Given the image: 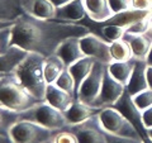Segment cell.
I'll return each mask as SVG.
<instances>
[{"label":"cell","mask_w":152,"mask_h":143,"mask_svg":"<svg viewBox=\"0 0 152 143\" xmlns=\"http://www.w3.org/2000/svg\"><path fill=\"white\" fill-rule=\"evenodd\" d=\"M45 143H53V141H52V138H51V139H48V141H46Z\"/></svg>","instance_id":"obj_45"},{"label":"cell","mask_w":152,"mask_h":143,"mask_svg":"<svg viewBox=\"0 0 152 143\" xmlns=\"http://www.w3.org/2000/svg\"><path fill=\"white\" fill-rule=\"evenodd\" d=\"M132 100H133V103L136 104V107L138 108L141 112L145 110V109H147L148 107L152 105V90L147 89V90H145V91L133 95Z\"/></svg>","instance_id":"obj_30"},{"label":"cell","mask_w":152,"mask_h":143,"mask_svg":"<svg viewBox=\"0 0 152 143\" xmlns=\"http://www.w3.org/2000/svg\"><path fill=\"white\" fill-rule=\"evenodd\" d=\"M65 69L67 67H66L64 61L57 55L46 57L45 63H43V72H45V79L47 81V84H55V81Z\"/></svg>","instance_id":"obj_24"},{"label":"cell","mask_w":152,"mask_h":143,"mask_svg":"<svg viewBox=\"0 0 152 143\" xmlns=\"http://www.w3.org/2000/svg\"><path fill=\"white\" fill-rule=\"evenodd\" d=\"M74 96L70 95L67 91L60 89L55 84H48L46 89V101L50 103L52 107L58 109L61 112H65L74 101Z\"/></svg>","instance_id":"obj_21"},{"label":"cell","mask_w":152,"mask_h":143,"mask_svg":"<svg viewBox=\"0 0 152 143\" xmlns=\"http://www.w3.org/2000/svg\"><path fill=\"white\" fill-rule=\"evenodd\" d=\"M134 60L126 61V62H113L108 63V71L117 81H119L124 86H127L129 82V79L132 76L133 69H134Z\"/></svg>","instance_id":"obj_23"},{"label":"cell","mask_w":152,"mask_h":143,"mask_svg":"<svg viewBox=\"0 0 152 143\" xmlns=\"http://www.w3.org/2000/svg\"><path fill=\"white\" fill-rule=\"evenodd\" d=\"M141 115H142V124H143L145 131L152 128V105L145 109V110H142Z\"/></svg>","instance_id":"obj_37"},{"label":"cell","mask_w":152,"mask_h":143,"mask_svg":"<svg viewBox=\"0 0 152 143\" xmlns=\"http://www.w3.org/2000/svg\"><path fill=\"white\" fill-rule=\"evenodd\" d=\"M39 103L28 90L19 82L14 74L0 79V107L9 110L23 113Z\"/></svg>","instance_id":"obj_3"},{"label":"cell","mask_w":152,"mask_h":143,"mask_svg":"<svg viewBox=\"0 0 152 143\" xmlns=\"http://www.w3.org/2000/svg\"><path fill=\"white\" fill-rule=\"evenodd\" d=\"M43 63V56L29 52L14 71V75L19 82L39 101L46 100V89L48 85L45 79Z\"/></svg>","instance_id":"obj_2"},{"label":"cell","mask_w":152,"mask_h":143,"mask_svg":"<svg viewBox=\"0 0 152 143\" xmlns=\"http://www.w3.org/2000/svg\"><path fill=\"white\" fill-rule=\"evenodd\" d=\"M151 18H152V14L148 15L147 18L142 19V20H140L138 23H136V24L131 26L129 28H127V32L134 33V34H145V33L147 32V29H148V27H150Z\"/></svg>","instance_id":"obj_33"},{"label":"cell","mask_w":152,"mask_h":143,"mask_svg":"<svg viewBox=\"0 0 152 143\" xmlns=\"http://www.w3.org/2000/svg\"><path fill=\"white\" fill-rule=\"evenodd\" d=\"M23 14V0H0V19L17 20Z\"/></svg>","instance_id":"obj_25"},{"label":"cell","mask_w":152,"mask_h":143,"mask_svg":"<svg viewBox=\"0 0 152 143\" xmlns=\"http://www.w3.org/2000/svg\"><path fill=\"white\" fill-rule=\"evenodd\" d=\"M100 31H102L103 38H105L109 42L122 39L127 32L126 28L119 27V26H114V24H102Z\"/></svg>","instance_id":"obj_29"},{"label":"cell","mask_w":152,"mask_h":143,"mask_svg":"<svg viewBox=\"0 0 152 143\" xmlns=\"http://www.w3.org/2000/svg\"><path fill=\"white\" fill-rule=\"evenodd\" d=\"M99 122L104 131L112 133L114 136L136 138V139H143L142 134L138 129L133 125V123L129 122L123 114L117 110L113 107L103 108L98 114Z\"/></svg>","instance_id":"obj_5"},{"label":"cell","mask_w":152,"mask_h":143,"mask_svg":"<svg viewBox=\"0 0 152 143\" xmlns=\"http://www.w3.org/2000/svg\"><path fill=\"white\" fill-rule=\"evenodd\" d=\"M152 14V10H136V9H128L124 12L115 13L114 15L108 19L107 22L102 23V24H114V26H119L123 28H129L131 26L138 23L142 19L147 18Z\"/></svg>","instance_id":"obj_18"},{"label":"cell","mask_w":152,"mask_h":143,"mask_svg":"<svg viewBox=\"0 0 152 143\" xmlns=\"http://www.w3.org/2000/svg\"><path fill=\"white\" fill-rule=\"evenodd\" d=\"M134 69H133L132 76L129 79V82L126 86L127 93L133 96V95L142 93L148 89V84H147V75H146V69L147 63L146 61H137L134 60Z\"/></svg>","instance_id":"obj_19"},{"label":"cell","mask_w":152,"mask_h":143,"mask_svg":"<svg viewBox=\"0 0 152 143\" xmlns=\"http://www.w3.org/2000/svg\"><path fill=\"white\" fill-rule=\"evenodd\" d=\"M56 55L64 61L66 67H70L76 61L86 57L81 48V45H80V38L77 37H71L64 41L57 48Z\"/></svg>","instance_id":"obj_13"},{"label":"cell","mask_w":152,"mask_h":143,"mask_svg":"<svg viewBox=\"0 0 152 143\" xmlns=\"http://www.w3.org/2000/svg\"><path fill=\"white\" fill-rule=\"evenodd\" d=\"M124 91H126V86L114 79L109 74L107 67L105 72H104L100 93H99V96L96 99V101H95V107L102 108V109L107 107H113L121 99Z\"/></svg>","instance_id":"obj_10"},{"label":"cell","mask_w":152,"mask_h":143,"mask_svg":"<svg viewBox=\"0 0 152 143\" xmlns=\"http://www.w3.org/2000/svg\"><path fill=\"white\" fill-rule=\"evenodd\" d=\"M145 34L150 38V39L152 41V18H151V23H150V27H148V29H147V32L145 33Z\"/></svg>","instance_id":"obj_43"},{"label":"cell","mask_w":152,"mask_h":143,"mask_svg":"<svg viewBox=\"0 0 152 143\" xmlns=\"http://www.w3.org/2000/svg\"><path fill=\"white\" fill-rule=\"evenodd\" d=\"M12 27L0 31V55L5 53L12 47Z\"/></svg>","instance_id":"obj_32"},{"label":"cell","mask_w":152,"mask_h":143,"mask_svg":"<svg viewBox=\"0 0 152 143\" xmlns=\"http://www.w3.org/2000/svg\"><path fill=\"white\" fill-rule=\"evenodd\" d=\"M18 120H20V113L0 107V134L1 136L9 137V131Z\"/></svg>","instance_id":"obj_27"},{"label":"cell","mask_w":152,"mask_h":143,"mask_svg":"<svg viewBox=\"0 0 152 143\" xmlns=\"http://www.w3.org/2000/svg\"><path fill=\"white\" fill-rule=\"evenodd\" d=\"M26 14L38 19H56L57 8L50 0H23Z\"/></svg>","instance_id":"obj_15"},{"label":"cell","mask_w":152,"mask_h":143,"mask_svg":"<svg viewBox=\"0 0 152 143\" xmlns=\"http://www.w3.org/2000/svg\"><path fill=\"white\" fill-rule=\"evenodd\" d=\"M20 119L34 122L37 124L48 128L51 131H61L69 127V123L66 120L64 112L52 107L46 100L39 101L33 108L20 113Z\"/></svg>","instance_id":"obj_4"},{"label":"cell","mask_w":152,"mask_h":143,"mask_svg":"<svg viewBox=\"0 0 152 143\" xmlns=\"http://www.w3.org/2000/svg\"><path fill=\"white\" fill-rule=\"evenodd\" d=\"M86 12V17L94 23L102 24L110 19L114 14L109 0H81Z\"/></svg>","instance_id":"obj_12"},{"label":"cell","mask_w":152,"mask_h":143,"mask_svg":"<svg viewBox=\"0 0 152 143\" xmlns=\"http://www.w3.org/2000/svg\"><path fill=\"white\" fill-rule=\"evenodd\" d=\"M4 76H5V74H1V72H0V79L4 77Z\"/></svg>","instance_id":"obj_46"},{"label":"cell","mask_w":152,"mask_h":143,"mask_svg":"<svg viewBox=\"0 0 152 143\" xmlns=\"http://www.w3.org/2000/svg\"><path fill=\"white\" fill-rule=\"evenodd\" d=\"M96 62V60H94L93 57H84V58H80L79 61H76L75 63H72L67 67L70 70L71 75L74 77L75 81V90H76V99H77V90L80 88V85L84 81V79L90 74L94 63Z\"/></svg>","instance_id":"obj_22"},{"label":"cell","mask_w":152,"mask_h":143,"mask_svg":"<svg viewBox=\"0 0 152 143\" xmlns=\"http://www.w3.org/2000/svg\"><path fill=\"white\" fill-rule=\"evenodd\" d=\"M103 132H104V137H105L107 143H143V139H136V138L114 136L112 133H108L104 129H103Z\"/></svg>","instance_id":"obj_34"},{"label":"cell","mask_w":152,"mask_h":143,"mask_svg":"<svg viewBox=\"0 0 152 143\" xmlns=\"http://www.w3.org/2000/svg\"><path fill=\"white\" fill-rule=\"evenodd\" d=\"M146 75H147V84H148V89L152 90V66H147Z\"/></svg>","instance_id":"obj_38"},{"label":"cell","mask_w":152,"mask_h":143,"mask_svg":"<svg viewBox=\"0 0 152 143\" xmlns=\"http://www.w3.org/2000/svg\"><path fill=\"white\" fill-rule=\"evenodd\" d=\"M50 1L53 4V5L56 7V8H61V7H64V5H66L67 3H70L71 0H50Z\"/></svg>","instance_id":"obj_40"},{"label":"cell","mask_w":152,"mask_h":143,"mask_svg":"<svg viewBox=\"0 0 152 143\" xmlns=\"http://www.w3.org/2000/svg\"><path fill=\"white\" fill-rule=\"evenodd\" d=\"M146 137L148 138L150 141H152V128H150V129L146 131Z\"/></svg>","instance_id":"obj_44"},{"label":"cell","mask_w":152,"mask_h":143,"mask_svg":"<svg viewBox=\"0 0 152 143\" xmlns=\"http://www.w3.org/2000/svg\"><path fill=\"white\" fill-rule=\"evenodd\" d=\"M110 8L113 9L114 13H119V12H124L128 10L131 8V0H109Z\"/></svg>","instance_id":"obj_35"},{"label":"cell","mask_w":152,"mask_h":143,"mask_svg":"<svg viewBox=\"0 0 152 143\" xmlns=\"http://www.w3.org/2000/svg\"><path fill=\"white\" fill-rule=\"evenodd\" d=\"M113 108H115L117 110H119L123 115L128 119V120L132 122L133 125H134L137 129H138V132L142 134V137H143V138L146 137V131L143 128V124H142L141 110L136 107V104L133 103L132 96L127 93V90L123 93L121 99L113 105Z\"/></svg>","instance_id":"obj_11"},{"label":"cell","mask_w":152,"mask_h":143,"mask_svg":"<svg viewBox=\"0 0 152 143\" xmlns=\"http://www.w3.org/2000/svg\"><path fill=\"white\" fill-rule=\"evenodd\" d=\"M85 17H86V12L81 0H71L66 5L57 8L56 12V20L60 22L77 23L83 20Z\"/></svg>","instance_id":"obj_20"},{"label":"cell","mask_w":152,"mask_h":143,"mask_svg":"<svg viewBox=\"0 0 152 143\" xmlns=\"http://www.w3.org/2000/svg\"><path fill=\"white\" fill-rule=\"evenodd\" d=\"M123 39L129 45L133 55V60L146 61V57L148 55L150 48L152 46V41L148 37L146 34H134V33L126 32Z\"/></svg>","instance_id":"obj_16"},{"label":"cell","mask_w":152,"mask_h":143,"mask_svg":"<svg viewBox=\"0 0 152 143\" xmlns=\"http://www.w3.org/2000/svg\"><path fill=\"white\" fill-rule=\"evenodd\" d=\"M146 63H147V66H152V46L150 48L148 55H147V57H146Z\"/></svg>","instance_id":"obj_41"},{"label":"cell","mask_w":152,"mask_h":143,"mask_svg":"<svg viewBox=\"0 0 152 143\" xmlns=\"http://www.w3.org/2000/svg\"><path fill=\"white\" fill-rule=\"evenodd\" d=\"M67 128L75 133L79 143H107L98 115L89 118L80 124L69 125Z\"/></svg>","instance_id":"obj_9"},{"label":"cell","mask_w":152,"mask_h":143,"mask_svg":"<svg viewBox=\"0 0 152 143\" xmlns=\"http://www.w3.org/2000/svg\"><path fill=\"white\" fill-rule=\"evenodd\" d=\"M102 108H95V107H89L86 104L81 103L80 100H74L72 104L64 112L66 120H67L69 125H75L80 124L89 118L94 115H98Z\"/></svg>","instance_id":"obj_14"},{"label":"cell","mask_w":152,"mask_h":143,"mask_svg":"<svg viewBox=\"0 0 152 143\" xmlns=\"http://www.w3.org/2000/svg\"><path fill=\"white\" fill-rule=\"evenodd\" d=\"M14 23H15V20H3V19H0V31L14 26Z\"/></svg>","instance_id":"obj_39"},{"label":"cell","mask_w":152,"mask_h":143,"mask_svg":"<svg viewBox=\"0 0 152 143\" xmlns=\"http://www.w3.org/2000/svg\"><path fill=\"white\" fill-rule=\"evenodd\" d=\"M131 8L136 10H152V0H131Z\"/></svg>","instance_id":"obj_36"},{"label":"cell","mask_w":152,"mask_h":143,"mask_svg":"<svg viewBox=\"0 0 152 143\" xmlns=\"http://www.w3.org/2000/svg\"><path fill=\"white\" fill-rule=\"evenodd\" d=\"M56 132L34 122L20 119L10 128L9 137L14 143H45L51 139Z\"/></svg>","instance_id":"obj_6"},{"label":"cell","mask_w":152,"mask_h":143,"mask_svg":"<svg viewBox=\"0 0 152 143\" xmlns=\"http://www.w3.org/2000/svg\"><path fill=\"white\" fill-rule=\"evenodd\" d=\"M107 67H108L107 63L99 62V61L94 63L90 74L84 79L81 85H80L76 100H80L81 103L86 104L89 107H95V101H96L99 93H100L104 72H105Z\"/></svg>","instance_id":"obj_7"},{"label":"cell","mask_w":152,"mask_h":143,"mask_svg":"<svg viewBox=\"0 0 152 143\" xmlns=\"http://www.w3.org/2000/svg\"><path fill=\"white\" fill-rule=\"evenodd\" d=\"M52 141H53V143H79L77 137L69 128L57 131L52 137Z\"/></svg>","instance_id":"obj_31"},{"label":"cell","mask_w":152,"mask_h":143,"mask_svg":"<svg viewBox=\"0 0 152 143\" xmlns=\"http://www.w3.org/2000/svg\"><path fill=\"white\" fill-rule=\"evenodd\" d=\"M110 55L113 61H115V62H126V61L133 60L131 47L123 38L110 42Z\"/></svg>","instance_id":"obj_26"},{"label":"cell","mask_w":152,"mask_h":143,"mask_svg":"<svg viewBox=\"0 0 152 143\" xmlns=\"http://www.w3.org/2000/svg\"><path fill=\"white\" fill-rule=\"evenodd\" d=\"M90 32L88 26L79 23L38 19L29 14H23L12 27V46H18L46 58L56 55L58 46L67 38H81Z\"/></svg>","instance_id":"obj_1"},{"label":"cell","mask_w":152,"mask_h":143,"mask_svg":"<svg viewBox=\"0 0 152 143\" xmlns=\"http://www.w3.org/2000/svg\"><path fill=\"white\" fill-rule=\"evenodd\" d=\"M55 85H56V86H58L60 89L65 90V91H67L70 95H72L74 99L76 100L75 81H74V77H72V75H71L69 69H65L62 72H61V75L55 81Z\"/></svg>","instance_id":"obj_28"},{"label":"cell","mask_w":152,"mask_h":143,"mask_svg":"<svg viewBox=\"0 0 152 143\" xmlns=\"http://www.w3.org/2000/svg\"><path fill=\"white\" fill-rule=\"evenodd\" d=\"M29 52L18 46H12L5 53L0 55V72L1 74H14V71Z\"/></svg>","instance_id":"obj_17"},{"label":"cell","mask_w":152,"mask_h":143,"mask_svg":"<svg viewBox=\"0 0 152 143\" xmlns=\"http://www.w3.org/2000/svg\"><path fill=\"white\" fill-rule=\"evenodd\" d=\"M0 143H14V142L10 139V137H5L0 134Z\"/></svg>","instance_id":"obj_42"},{"label":"cell","mask_w":152,"mask_h":143,"mask_svg":"<svg viewBox=\"0 0 152 143\" xmlns=\"http://www.w3.org/2000/svg\"><path fill=\"white\" fill-rule=\"evenodd\" d=\"M80 45L88 57H93L94 60L107 65L113 62L110 55V42L105 38L90 32L86 36L80 38Z\"/></svg>","instance_id":"obj_8"}]
</instances>
